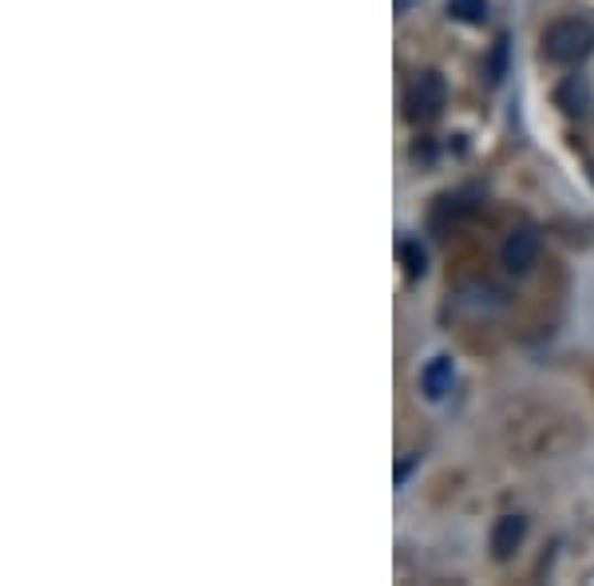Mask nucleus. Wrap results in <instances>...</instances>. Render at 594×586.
I'll list each match as a JSON object with an SVG mask.
<instances>
[{"mask_svg":"<svg viewBox=\"0 0 594 586\" xmlns=\"http://www.w3.org/2000/svg\"><path fill=\"white\" fill-rule=\"evenodd\" d=\"M503 72H508V40H496V56H491V84H500Z\"/></svg>","mask_w":594,"mask_h":586,"instance_id":"nucleus-9","label":"nucleus"},{"mask_svg":"<svg viewBox=\"0 0 594 586\" xmlns=\"http://www.w3.org/2000/svg\"><path fill=\"white\" fill-rule=\"evenodd\" d=\"M594 52V24L586 17H563L543 32V56L551 64L575 67Z\"/></svg>","mask_w":594,"mask_h":586,"instance_id":"nucleus-1","label":"nucleus"},{"mask_svg":"<svg viewBox=\"0 0 594 586\" xmlns=\"http://www.w3.org/2000/svg\"><path fill=\"white\" fill-rule=\"evenodd\" d=\"M444 104H448V84H444L440 72H420L405 95L408 119H416V124L436 119V115L444 112Z\"/></svg>","mask_w":594,"mask_h":586,"instance_id":"nucleus-2","label":"nucleus"},{"mask_svg":"<svg viewBox=\"0 0 594 586\" xmlns=\"http://www.w3.org/2000/svg\"><path fill=\"white\" fill-rule=\"evenodd\" d=\"M400 258H405L408 278H420V274H425V250L416 247V242H405V247H400Z\"/></svg>","mask_w":594,"mask_h":586,"instance_id":"nucleus-8","label":"nucleus"},{"mask_svg":"<svg viewBox=\"0 0 594 586\" xmlns=\"http://www.w3.org/2000/svg\"><path fill=\"white\" fill-rule=\"evenodd\" d=\"M586 100H591V92H586V84H579V80H566L563 92H559V104H563L566 112H586Z\"/></svg>","mask_w":594,"mask_h":586,"instance_id":"nucleus-7","label":"nucleus"},{"mask_svg":"<svg viewBox=\"0 0 594 586\" xmlns=\"http://www.w3.org/2000/svg\"><path fill=\"white\" fill-rule=\"evenodd\" d=\"M396 4V12H408V4H413V0H393Z\"/></svg>","mask_w":594,"mask_h":586,"instance_id":"nucleus-10","label":"nucleus"},{"mask_svg":"<svg viewBox=\"0 0 594 586\" xmlns=\"http://www.w3.org/2000/svg\"><path fill=\"white\" fill-rule=\"evenodd\" d=\"M491 12L488 0H448V17L463 20V24H483Z\"/></svg>","mask_w":594,"mask_h":586,"instance_id":"nucleus-6","label":"nucleus"},{"mask_svg":"<svg viewBox=\"0 0 594 586\" xmlns=\"http://www.w3.org/2000/svg\"><path fill=\"white\" fill-rule=\"evenodd\" d=\"M456 385V365L452 357H433L425 365V373H420V388H425L428 400H444L448 393H452Z\"/></svg>","mask_w":594,"mask_h":586,"instance_id":"nucleus-5","label":"nucleus"},{"mask_svg":"<svg viewBox=\"0 0 594 586\" xmlns=\"http://www.w3.org/2000/svg\"><path fill=\"white\" fill-rule=\"evenodd\" d=\"M539 262V234L535 230H515V234H508V242H503V265H508L511 274H528L531 265Z\"/></svg>","mask_w":594,"mask_h":586,"instance_id":"nucleus-3","label":"nucleus"},{"mask_svg":"<svg viewBox=\"0 0 594 586\" xmlns=\"http://www.w3.org/2000/svg\"><path fill=\"white\" fill-rule=\"evenodd\" d=\"M523 535H528V520H523V515H503V520H496V527H491V555L511 558L519 551V543H523Z\"/></svg>","mask_w":594,"mask_h":586,"instance_id":"nucleus-4","label":"nucleus"}]
</instances>
